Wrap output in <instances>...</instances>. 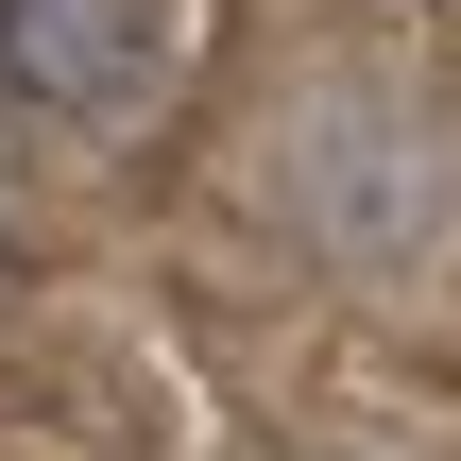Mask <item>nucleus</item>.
<instances>
[{"label": "nucleus", "instance_id": "obj_1", "mask_svg": "<svg viewBox=\"0 0 461 461\" xmlns=\"http://www.w3.org/2000/svg\"><path fill=\"white\" fill-rule=\"evenodd\" d=\"M171 68H188V0H0V86L34 120L120 137L171 103Z\"/></svg>", "mask_w": 461, "mask_h": 461}]
</instances>
